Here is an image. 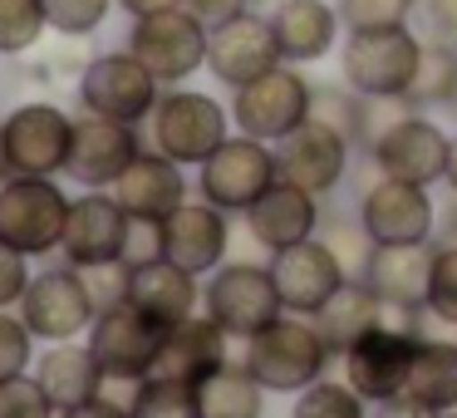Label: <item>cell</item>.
<instances>
[{"mask_svg":"<svg viewBox=\"0 0 457 418\" xmlns=\"http://www.w3.org/2000/svg\"><path fill=\"white\" fill-rule=\"evenodd\" d=\"M207 30L212 25H202L187 5H172L158 15H138L129 25V50L148 64L162 89H172V84H187L197 70H207Z\"/></svg>","mask_w":457,"mask_h":418,"instance_id":"cell-7","label":"cell"},{"mask_svg":"<svg viewBox=\"0 0 457 418\" xmlns=\"http://www.w3.org/2000/svg\"><path fill=\"white\" fill-rule=\"evenodd\" d=\"M148 138H153V148L168 153L172 163L202 168V163L231 138V109H221V104L202 89L172 84V89H162L158 109H153V119H148Z\"/></svg>","mask_w":457,"mask_h":418,"instance_id":"cell-3","label":"cell"},{"mask_svg":"<svg viewBox=\"0 0 457 418\" xmlns=\"http://www.w3.org/2000/svg\"><path fill=\"white\" fill-rule=\"evenodd\" d=\"M428 310L447 325H457V241H433V266H428Z\"/></svg>","mask_w":457,"mask_h":418,"instance_id":"cell-38","label":"cell"},{"mask_svg":"<svg viewBox=\"0 0 457 418\" xmlns=\"http://www.w3.org/2000/svg\"><path fill=\"white\" fill-rule=\"evenodd\" d=\"M443 182L457 192V133H453V148H447V178H443Z\"/></svg>","mask_w":457,"mask_h":418,"instance_id":"cell-53","label":"cell"},{"mask_svg":"<svg viewBox=\"0 0 457 418\" xmlns=\"http://www.w3.org/2000/svg\"><path fill=\"white\" fill-rule=\"evenodd\" d=\"M349 153H354L349 133L329 129L325 119H305L295 133H286V138H280L276 168H280V178H286V182H295V188L325 197V192H335L339 182H345Z\"/></svg>","mask_w":457,"mask_h":418,"instance_id":"cell-15","label":"cell"},{"mask_svg":"<svg viewBox=\"0 0 457 418\" xmlns=\"http://www.w3.org/2000/svg\"><path fill=\"white\" fill-rule=\"evenodd\" d=\"M35 364V335L21 320V310H0V379L30 374Z\"/></svg>","mask_w":457,"mask_h":418,"instance_id":"cell-41","label":"cell"},{"mask_svg":"<svg viewBox=\"0 0 457 418\" xmlns=\"http://www.w3.org/2000/svg\"><path fill=\"white\" fill-rule=\"evenodd\" d=\"M428 266H433V241L428 247H374L364 280L378 290L388 310L408 315L428 300Z\"/></svg>","mask_w":457,"mask_h":418,"instance_id":"cell-27","label":"cell"},{"mask_svg":"<svg viewBox=\"0 0 457 418\" xmlns=\"http://www.w3.org/2000/svg\"><path fill=\"white\" fill-rule=\"evenodd\" d=\"M320 241L329 247V256L345 266L349 280H364L369 261H374V237L364 231L359 217H325L320 222Z\"/></svg>","mask_w":457,"mask_h":418,"instance_id":"cell-34","label":"cell"},{"mask_svg":"<svg viewBox=\"0 0 457 418\" xmlns=\"http://www.w3.org/2000/svg\"><path fill=\"white\" fill-rule=\"evenodd\" d=\"M384 315H388V305L378 300V290L369 286V280H345V286H339L335 296H329L310 320L320 325V335H325L329 355L339 359L359 335H364V330L384 325Z\"/></svg>","mask_w":457,"mask_h":418,"instance_id":"cell-29","label":"cell"},{"mask_svg":"<svg viewBox=\"0 0 457 418\" xmlns=\"http://www.w3.org/2000/svg\"><path fill=\"white\" fill-rule=\"evenodd\" d=\"M266 21H270V35H276L286 64L325 60L339 45V30H345L335 0H276L266 11Z\"/></svg>","mask_w":457,"mask_h":418,"instance_id":"cell-24","label":"cell"},{"mask_svg":"<svg viewBox=\"0 0 457 418\" xmlns=\"http://www.w3.org/2000/svg\"><path fill=\"white\" fill-rule=\"evenodd\" d=\"M11 178V163H5V138H0V182Z\"/></svg>","mask_w":457,"mask_h":418,"instance_id":"cell-54","label":"cell"},{"mask_svg":"<svg viewBox=\"0 0 457 418\" xmlns=\"http://www.w3.org/2000/svg\"><path fill=\"white\" fill-rule=\"evenodd\" d=\"M447 148H453V133H443L433 119H423L413 109L369 148V158H374V168L384 178H403V182H418V188H433V182L447 178Z\"/></svg>","mask_w":457,"mask_h":418,"instance_id":"cell-16","label":"cell"},{"mask_svg":"<svg viewBox=\"0 0 457 418\" xmlns=\"http://www.w3.org/2000/svg\"><path fill=\"white\" fill-rule=\"evenodd\" d=\"M443 418H457V408H447V414H443Z\"/></svg>","mask_w":457,"mask_h":418,"instance_id":"cell-56","label":"cell"},{"mask_svg":"<svg viewBox=\"0 0 457 418\" xmlns=\"http://www.w3.org/2000/svg\"><path fill=\"white\" fill-rule=\"evenodd\" d=\"M40 5H45V21H50V30L60 40H89L109 21V11L119 0H40Z\"/></svg>","mask_w":457,"mask_h":418,"instance_id":"cell-36","label":"cell"},{"mask_svg":"<svg viewBox=\"0 0 457 418\" xmlns=\"http://www.w3.org/2000/svg\"><path fill=\"white\" fill-rule=\"evenodd\" d=\"M276 178H280L276 148L261 143V138L237 133V138H227L197 168V192L212 202V207H221V212H246Z\"/></svg>","mask_w":457,"mask_h":418,"instance_id":"cell-12","label":"cell"},{"mask_svg":"<svg viewBox=\"0 0 457 418\" xmlns=\"http://www.w3.org/2000/svg\"><path fill=\"white\" fill-rule=\"evenodd\" d=\"M143 389H148V374H129V369H104L99 374V398L113 404L119 414H129V418H133V408H138Z\"/></svg>","mask_w":457,"mask_h":418,"instance_id":"cell-45","label":"cell"},{"mask_svg":"<svg viewBox=\"0 0 457 418\" xmlns=\"http://www.w3.org/2000/svg\"><path fill=\"white\" fill-rule=\"evenodd\" d=\"M408 394L428 408H457V339H418V359L408 374Z\"/></svg>","mask_w":457,"mask_h":418,"instance_id":"cell-31","label":"cell"},{"mask_svg":"<svg viewBox=\"0 0 457 418\" xmlns=\"http://www.w3.org/2000/svg\"><path fill=\"white\" fill-rule=\"evenodd\" d=\"M359 222L374 237V247H428L437 231V207L428 188L378 172V182H369L359 197Z\"/></svg>","mask_w":457,"mask_h":418,"instance_id":"cell-13","label":"cell"},{"mask_svg":"<svg viewBox=\"0 0 457 418\" xmlns=\"http://www.w3.org/2000/svg\"><path fill=\"white\" fill-rule=\"evenodd\" d=\"M403 113H413V104L408 99H364V94H359V113H354V143L359 148H374L378 138H384L388 129H394L398 119H403Z\"/></svg>","mask_w":457,"mask_h":418,"instance_id":"cell-42","label":"cell"},{"mask_svg":"<svg viewBox=\"0 0 457 418\" xmlns=\"http://www.w3.org/2000/svg\"><path fill=\"white\" fill-rule=\"evenodd\" d=\"M0 138H5V163L11 172L25 178H60L70 168V143H74V119L60 104H21L0 119Z\"/></svg>","mask_w":457,"mask_h":418,"instance_id":"cell-9","label":"cell"},{"mask_svg":"<svg viewBox=\"0 0 457 418\" xmlns=\"http://www.w3.org/2000/svg\"><path fill=\"white\" fill-rule=\"evenodd\" d=\"M276 64H286V60H280V45L261 11L231 15V21L207 30V74L217 84H227V89H241V84L261 79Z\"/></svg>","mask_w":457,"mask_h":418,"instance_id":"cell-14","label":"cell"},{"mask_svg":"<svg viewBox=\"0 0 457 418\" xmlns=\"http://www.w3.org/2000/svg\"><path fill=\"white\" fill-rule=\"evenodd\" d=\"M113 197H119V207L129 212V217H172V212L187 202V178H182V163H172L168 153L158 148H143L138 158L123 168V178L113 182Z\"/></svg>","mask_w":457,"mask_h":418,"instance_id":"cell-25","label":"cell"},{"mask_svg":"<svg viewBox=\"0 0 457 418\" xmlns=\"http://www.w3.org/2000/svg\"><path fill=\"white\" fill-rule=\"evenodd\" d=\"M231 251V212L202 202H182L172 217H162V256L178 261L192 276H212Z\"/></svg>","mask_w":457,"mask_h":418,"instance_id":"cell-19","label":"cell"},{"mask_svg":"<svg viewBox=\"0 0 457 418\" xmlns=\"http://www.w3.org/2000/svg\"><path fill=\"white\" fill-rule=\"evenodd\" d=\"M162 99V84L153 79V70L138 54L123 50L94 54L79 74V109L99 113V119H119V123H148L153 109Z\"/></svg>","mask_w":457,"mask_h":418,"instance_id":"cell-6","label":"cell"},{"mask_svg":"<svg viewBox=\"0 0 457 418\" xmlns=\"http://www.w3.org/2000/svg\"><path fill=\"white\" fill-rule=\"evenodd\" d=\"M133 418H207L202 414L197 384H178V379H148Z\"/></svg>","mask_w":457,"mask_h":418,"instance_id":"cell-37","label":"cell"},{"mask_svg":"<svg viewBox=\"0 0 457 418\" xmlns=\"http://www.w3.org/2000/svg\"><path fill=\"white\" fill-rule=\"evenodd\" d=\"M447 109H453V113H457V89H453V99H447Z\"/></svg>","mask_w":457,"mask_h":418,"instance_id":"cell-55","label":"cell"},{"mask_svg":"<svg viewBox=\"0 0 457 418\" xmlns=\"http://www.w3.org/2000/svg\"><path fill=\"white\" fill-rule=\"evenodd\" d=\"M246 369L261 379L266 394H300L315 379H325L329 369V345L320 335V325L310 315H276L270 325H261L256 335L246 339Z\"/></svg>","mask_w":457,"mask_h":418,"instance_id":"cell-1","label":"cell"},{"mask_svg":"<svg viewBox=\"0 0 457 418\" xmlns=\"http://www.w3.org/2000/svg\"><path fill=\"white\" fill-rule=\"evenodd\" d=\"M70 202L54 178H25L11 172L0 182V241H11L25 256H50L64 241V222H70Z\"/></svg>","mask_w":457,"mask_h":418,"instance_id":"cell-4","label":"cell"},{"mask_svg":"<svg viewBox=\"0 0 457 418\" xmlns=\"http://www.w3.org/2000/svg\"><path fill=\"white\" fill-rule=\"evenodd\" d=\"M138 153H143L138 123L79 113L74 119V143H70V168H64V178L79 182V188H113Z\"/></svg>","mask_w":457,"mask_h":418,"instance_id":"cell-17","label":"cell"},{"mask_svg":"<svg viewBox=\"0 0 457 418\" xmlns=\"http://www.w3.org/2000/svg\"><path fill=\"white\" fill-rule=\"evenodd\" d=\"M374 418H443L437 408H428L423 398H413L403 389V394H394V398H384V404H374Z\"/></svg>","mask_w":457,"mask_h":418,"instance_id":"cell-49","label":"cell"},{"mask_svg":"<svg viewBox=\"0 0 457 418\" xmlns=\"http://www.w3.org/2000/svg\"><path fill=\"white\" fill-rule=\"evenodd\" d=\"M50 30L40 0H0V54L15 60V54H35Z\"/></svg>","mask_w":457,"mask_h":418,"instance_id":"cell-33","label":"cell"},{"mask_svg":"<svg viewBox=\"0 0 457 418\" xmlns=\"http://www.w3.org/2000/svg\"><path fill=\"white\" fill-rule=\"evenodd\" d=\"M423 60V40L408 25L349 30L339 45V79L364 99H403Z\"/></svg>","mask_w":457,"mask_h":418,"instance_id":"cell-2","label":"cell"},{"mask_svg":"<svg viewBox=\"0 0 457 418\" xmlns=\"http://www.w3.org/2000/svg\"><path fill=\"white\" fill-rule=\"evenodd\" d=\"M266 5H270V0H187V11L197 15L202 25H221V21H231V15H246V11H261V15H266Z\"/></svg>","mask_w":457,"mask_h":418,"instance_id":"cell-47","label":"cell"},{"mask_svg":"<svg viewBox=\"0 0 457 418\" xmlns=\"http://www.w3.org/2000/svg\"><path fill=\"white\" fill-rule=\"evenodd\" d=\"M423 21H428V40L457 45V0H423Z\"/></svg>","mask_w":457,"mask_h":418,"instance_id":"cell-48","label":"cell"},{"mask_svg":"<svg viewBox=\"0 0 457 418\" xmlns=\"http://www.w3.org/2000/svg\"><path fill=\"white\" fill-rule=\"evenodd\" d=\"M123 237H129V212L119 207L109 188H84V197L70 202L60 256L70 266H99V261H123Z\"/></svg>","mask_w":457,"mask_h":418,"instance_id":"cell-18","label":"cell"},{"mask_svg":"<svg viewBox=\"0 0 457 418\" xmlns=\"http://www.w3.org/2000/svg\"><path fill=\"white\" fill-rule=\"evenodd\" d=\"M270 276H276V290H280V305L290 315H315L339 286H345V266L329 256V247L320 237L310 241H295L286 251H270Z\"/></svg>","mask_w":457,"mask_h":418,"instance_id":"cell-20","label":"cell"},{"mask_svg":"<svg viewBox=\"0 0 457 418\" xmlns=\"http://www.w3.org/2000/svg\"><path fill=\"white\" fill-rule=\"evenodd\" d=\"M453 89H457V45L423 40V60H418V74H413L403 99L413 109H447Z\"/></svg>","mask_w":457,"mask_h":418,"instance_id":"cell-32","label":"cell"},{"mask_svg":"<svg viewBox=\"0 0 457 418\" xmlns=\"http://www.w3.org/2000/svg\"><path fill=\"white\" fill-rule=\"evenodd\" d=\"M30 261H35V256L15 251L11 241H0V310H15V305H21L25 286H30V276H35Z\"/></svg>","mask_w":457,"mask_h":418,"instance_id":"cell-44","label":"cell"},{"mask_svg":"<svg viewBox=\"0 0 457 418\" xmlns=\"http://www.w3.org/2000/svg\"><path fill=\"white\" fill-rule=\"evenodd\" d=\"M99 359H94L89 345H70V339H54L40 359H35V379L50 394V404L60 408H79L89 398H99Z\"/></svg>","mask_w":457,"mask_h":418,"instance_id":"cell-28","label":"cell"},{"mask_svg":"<svg viewBox=\"0 0 457 418\" xmlns=\"http://www.w3.org/2000/svg\"><path fill=\"white\" fill-rule=\"evenodd\" d=\"M202 305L231 339H251L261 325L286 315L276 276H270V266H256V261H221L202 290Z\"/></svg>","mask_w":457,"mask_h":418,"instance_id":"cell-8","label":"cell"},{"mask_svg":"<svg viewBox=\"0 0 457 418\" xmlns=\"http://www.w3.org/2000/svg\"><path fill=\"white\" fill-rule=\"evenodd\" d=\"M197 394L207 418H261V408H266V389L246 369V359H227L221 369H212L197 384Z\"/></svg>","mask_w":457,"mask_h":418,"instance_id":"cell-30","label":"cell"},{"mask_svg":"<svg viewBox=\"0 0 457 418\" xmlns=\"http://www.w3.org/2000/svg\"><path fill=\"white\" fill-rule=\"evenodd\" d=\"M345 384L354 389L364 404H384V398L403 394L408 374L418 359V335L408 325H374L345 349Z\"/></svg>","mask_w":457,"mask_h":418,"instance_id":"cell-10","label":"cell"},{"mask_svg":"<svg viewBox=\"0 0 457 418\" xmlns=\"http://www.w3.org/2000/svg\"><path fill=\"white\" fill-rule=\"evenodd\" d=\"M0 418H60V408L50 404L35 374H15L0 379Z\"/></svg>","mask_w":457,"mask_h":418,"instance_id":"cell-40","label":"cell"},{"mask_svg":"<svg viewBox=\"0 0 457 418\" xmlns=\"http://www.w3.org/2000/svg\"><path fill=\"white\" fill-rule=\"evenodd\" d=\"M339 25L349 30H388V25H408L418 11V0H335Z\"/></svg>","mask_w":457,"mask_h":418,"instance_id":"cell-39","label":"cell"},{"mask_svg":"<svg viewBox=\"0 0 457 418\" xmlns=\"http://www.w3.org/2000/svg\"><path fill=\"white\" fill-rule=\"evenodd\" d=\"M162 256V222L153 217H129V237H123V261L143 266V261Z\"/></svg>","mask_w":457,"mask_h":418,"instance_id":"cell-46","label":"cell"},{"mask_svg":"<svg viewBox=\"0 0 457 418\" xmlns=\"http://www.w3.org/2000/svg\"><path fill=\"white\" fill-rule=\"evenodd\" d=\"M60 418H129V414H119V408L104 404V398H89V404H79V408H64Z\"/></svg>","mask_w":457,"mask_h":418,"instance_id":"cell-50","label":"cell"},{"mask_svg":"<svg viewBox=\"0 0 457 418\" xmlns=\"http://www.w3.org/2000/svg\"><path fill=\"white\" fill-rule=\"evenodd\" d=\"M129 261H99V266H84V286H89L94 305H119V300H129Z\"/></svg>","mask_w":457,"mask_h":418,"instance_id":"cell-43","label":"cell"},{"mask_svg":"<svg viewBox=\"0 0 457 418\" xmlns=\"http://www.w3.org/2000/svg\"><path fill=\"white\" fill-rule=\"evenodd\" d=\"M227 330L202 310V315H187L178 320L172 330H162V345H158V359H153L148 379H178V384H202L212 369H221L231 359L227 349Z\"/></svg>","mask_w":457,"mask_h":418,"instance_id":"cell-22","label":"cell"},{"mask_svg":"<svg viewBox=\"0 0 457 418\" xmlns=\"http://www.w3.org/2000/svg\"><path fill=\"white\" fill-rule=\"evenodd\" d=\"M310 109H315V84L295 64H276L261 79L231 89V123L261 143H280L286 133H295Z\"/></svg>","mask_w":457,"mask_h":418,"instance_id":"cell-5","label":"cell"},{"mask_svg":"<svg viewBox=\"0 0 457 418\" xmlns=\"http://www.w3.org/2000/svg\"><path fill=\"white\" fill-rule=\"evenodd\" d=\"M241 217H246V237L256 241V247L286 251V247H295V241L320 237L325 212H320L315 192H305V188H295V182L276 178L246 212H241Z\"/></svg>","mask_w":457,"mask_h":418,"instance_id":"cell-21","label":"cell"},{"mask_svg":"<svg viewBox=\"0 0 457 418\" xmlns=\"http://www.w3.org/2000/svg\"><path fill=\"white\" fill-rule=\"evenodd\" d=\"M437 227H443V237H447V241H457V192L447 197V207L437 212Z\"/></svg>","mask_w":457,"mask_h":418,"instance_id":"cell-52","label":"cell"},{"mask_svg":"<svg viewBox=\"0 0 457 418\" xmlns=\"http://www.w3.org/2000/svg\"><path fill=\"white\" fill-rule=\"evenodd\" d=\"M172 5H187V0H119V11H129L133 21H138V15H158V11H172Z\"/></svg>","mask_w":457,"mask_h":418,"instance_id":"cell-51","label":"cell"},{"mask_svg":"<svg viewBox=\"0 0 457 418\" xmlns=\"http://www.w3.org/2000/svg\"><path fill=\"white\" fill-rule=\"evenodd\" d=\"M15 310H21V320L30 325L35 339H79V335H89L94 315H99L79 266H70V261L30 276Z\"/></svg>","mask_w":457,"mask_h":418,"instance_id":"cell-11","label":"cell"},{"mask_svg":"<svg viewBox=\"0 0 457 418\" xmlns=\"http://www.w3.org/2000/svg\"><path fill=\"white\" fill-rule=\"evenodd\" d=\"M129 305L143 310L153 325L172 330L178 320L197 315V305H202L197 276H192V271H182L178 261H168V256L143 261V266L129 271Z\"/></svg>","mask_w":457,"mask_h":418,"instance_id":"cell-26","label":"cell"},{"mask_svg":"<svg viewBox=\"0 0 457 418\" xmlns=\"http://www.w3.org/2000/svg\"><path fill=\"white\" fill-rule=\"evenodd\" d=\"M290 418H369V404L345 379H315L310 389H300Z\"/></svg>","mask_w":457,"mask_h":418,"instance_id":"cell-35","label":"cell"},{"mask_svg":"<svg viewBox=\"0 0 457 418\" xmlns=\"http://www.w3.org/2000/svg\"><path fill=\"white\" fill-rule=\"evenodd\" d=\"M162 345V325H153L143 310H133L129 300L104 305L89 325V349L99 359V369H129V374H148Z\"/></svg>","mask_w":457,"mask_h":418,"instance_id":"cell-23","label":"cell"}]
</instances>
